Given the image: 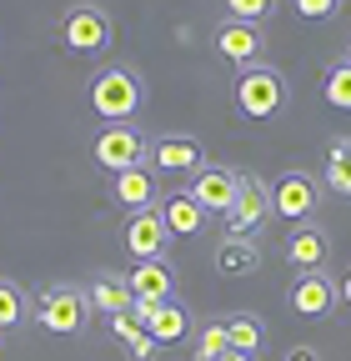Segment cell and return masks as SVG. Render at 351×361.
Instances as JSON below:
<instances>
[{
  "mask_svg": "<svg viewBox=\"0 0 351 361\" xmlns=\"http://www.w3.org/2000/svg\"><path fill=\"white\" fill-rule=\"evenodd\" d=\"M286 101H291V85L276 66L261 61V66L236 71V111L246 121H276V116H286Z\"/></svg>",
  "mask_w": 351,
  "mask_h": 361,
  "instance_id": "1",
  "label": "cell"
},
{
  "mask_svg": "<svg viewBox=\"0 0 351 361\" xmlns=\"http://www.w3.org/2000/svg\"><path fill=\"white\" fill-rule=\"evenodd\" d=\"M85 96H91V111L111 126V121H136L146 90H141V75L125 71V66H101L85 85Z\"/></svg>",
  "mask_w": 351,
  "mask_h": 361,
  "instance_id": "2",
  "label": "cell"
},
{
  "mask_svg": "<svg viewBox=\"0 0 351 361\" xmlns=\"http://www.w3.org/2000/svg\"><path fill=\"white\" fill-rule=\"evenodd\" d=\"M85 322H91V296L75 281H51L35 296V326L51 336H80Z\"/></svg>",
  "mask_w": 351,
  "mask_h": 361,
  "instance_id": "3",
  "label": "cell"
},
{
  "mask_svg": "<svg viewBox=\"0 0 351 361\" xmlns=\"http://www.w3.org/2000/svg\"><path fill=\"white\" fill-rule=\"evenodd\" d=\"M91 161L101 166V171H130V166H146L151 161V141L130 126V121H111V126H101L96 130V141H91Z\"/></svg>",
  "mask_w": 351,
  "mask_h": 361,
  "instance_id": "4",
  "label": "cell"
},
{
  "mask_svg": "<svg viewBox=\"0 0 351 361\" xmlns=\"http://www.w3.org/2000/svg\"><path fill=\"white\" fill-rule=\"evenodd\" d=\"M321 196H326V180L312 176V171H301V166L281 171V176H276V186H271V206H276V216L291 221V226L312 221V216L321 211Z\"/></svg>",
  "mask_w": 351,
  "mask_h": 361,
  "instance_id": "5",
  "label": "cell"
},
{
  "mask_svg": "<svg viewBox=\"0 0 351 361\" xmlns=\"http://www.w3.org/2000/svg\"><path fill=\"white\" fill-rule=\"evenodd\" d=\"M111 35H116L111 16H106L101 6H91V0H80V6H70V11L61 16V45H66V51H75V56H101V51H111Z\"/></svg>",
  "mask_w": 351,
  "mask_h": 361,
  "instance_id": "6",
  "label": "cell"
},
{
  "mask_svg": "<svg viewBox=\"0 0 351 361\" xmlns=\"http://www.w3.org/2000/svg\"><path fill=\"white\" fill-rule=\"evenodd\" d=\"M211 51L221 56L231 71L261 66V56H266V30H261L256 20H221L216 35H211Z\"/></svg>",
  "mask_w": 351,
  "mask_h": 361,
  "instance_id": "7",
  "label": "cell"
},
{
  "mask_svg": "<svg viewBox=\"0 0 351 361\" xmlns=\"http://www.w3.org/2000/svg\"><path fill=\"white\" fill-rule=\"evenodd\" d=\"M121 246H125V256H130V261H161V256H166V246H171V226H166L161 206L125 211Z\"/></svg>",
  "mask_w": 351,
  "mask_h": 361,
  "instance_id": "8",
  "label": "cell"
},
{
  "mask_svg": "<svg viewBox=\"0 0 351 361\" xmlns=\"http://www.w3.org/2000/svg\"><path fill=\"white\" fill-rule=\"evenodd\" d=\"M286 301H291V311H296V316H312V322H326V316L341 306V281L331 276L326 266H321V271H296V281H291Z\"/></svg>",
  "mask_w": 351,
  "mask_h": 361,
  "instance_id": "9",
  "label": "cell"
},
{
  "mask_svg": "<svg viewBox=\"0 0 351 361\" xmlns=\"http://www.w3.org/2000/svg\"><path fill=\"white\" fill-rule=\"evenodd\" d=\"M271 216H276L271 186H266V180H256L251 171H241V196H236V206L226 211V236H256Z\"/></svg>",
  "mask_w": 351,
  "mask_h": 361,
  "instance_id": "10",
  "label": "cell"
},
{
  "mask_svg": "<svg viewBox=\"0 0 351 361\" xmlns=\"http://www.w3.org/2000/svg\"><path fill=\"white\" fill-rule=\"evenodd\" d=\"M151 166H156V176H196L206 166V151H201L196 135L171 130V135H156L151 141Z\"/></svg>",
  "mask_w": 351,
  "mask_h": 361,
  "instance_id": "11",
  "label": "cell"
},
{
  "mask_svg": "<svg viewBox=\"0 0 351 361\" xmlns=\"http://www.w3.org/2000/svg\"><path fill=\"white\" fill-rule=\"evenodd\" d=\"M191 196H196V201H201L211 216H226V211L236 206V196H241V171L206 161V166L191 176Z\"/></svg>",
  "mask_w": 351,
  "mask_h": 361,
  "instance_id": "12",
  "label": "cell"
},
{
  "mask_svg": "<svg viewBox=\"0 0 351 361\" xmlns=\"http://www.w3.org/2000/svg\"><path fill=\"white\" fill-rule=\"evenodd\" d=\"M111 201L121 211H146V206H161V180H156V166H130V171H116L111 176Z\"/></svg>",
  "mask_w": 351,
  "mask_h": 361,
  "instance_id": "13",
  "label": "cell"
},
{
  "mask_svg": "<svg viewBox=\"0 0 351 361\" xmlns=\"http://www.w3.org/2000/svg\"><path fill=\"white\" fill-rule=\"evenodd\" d=\"M130 311L146 322L156 346H176V341H186V331H191V311L181 301H136Z\"/></svg>",
  "mask_w": 351,
  "mask_h": 361,
  "instance_id": "14",
  "label": "cell"
},
{
  "mask_svg": "<svg viewBox=\"0 0 351 361\" xmlns=\"http://www.w3.org/2000/svg\"><path fill=\"white\" fill-rule=\"evenodd\" d=\"M281 256H286L296 271H321V266L331 261V236L321 231L316 221H301V226H291V231H286Z\"/></svg>",
  "mask_w": 351,
  "mask_h": 361,
  "instance_id": "15",
  "label": "cell"
},
{
  "mask_svg": "<svg viewBox=\"0 0 351 361\" xmlns=\"http://www.w3.org/2000/svg\"><path fill=\"white\" fill-rule=\"evenodd\" d=\"M125 281L136 291V301H176V271H171L166 256L161 261H136L125 271Z\"/></svg>",
  "mask_w": 351,
  "mask_h": 361,
  "instance_id": "16",
  "label": "cell"
},
{
  "mask_svg": "<svg viewBox=\"0 0 351 361\" xmlns=\"http://www.w3.org/2000/svg\"><path fill=\"white\" fill-rule=\"evenodd\" d=\"M211 261H216L221 276H256L261 271V241L256 236H221Z\"/></svg>",
  "mask_w": 351,
  "mask_h": 361,
  "instance_id": "17",
  "label": "cell"
},
{
  "mask_svg": "<svg viewBox=\"0 0 351 361\" xmlns=\"http://www.w3.org/2000/svg\"><path fill=\"white\" fill-rule=\"evenodd\" d=\"M85 296H91V311H101V316H121V311L136 306V291H130L125 271H96Z\"/></svg>",
  "mask_w": 351,
  "mask_h": 361,
  "instance_id": "18",
  "label": "cell"
},
{
  "mask_svg": "<svg viewBox=\"0 0 351 361\" xmlns=\"http://www.w3.org/2000/svg\"><path fill=\"white\" fill-rule=\"evenodd\" d=\"M161 216H166V226H171V236H201L206 221H211V211H206L191 191H171V196H161Z\"/></svg>",
  "mask_w": 351,
  "mask_h": 361,
  "instance_id": "19",
  "label": "cell"
},
{
  "mask_svg": "<svg viewBox=\"0 0 351 361\" xmlns=\"http://www.w3.org/2000/svg\"><path fill=\"white\" fill-rule=\"evenodd\" d=\"M111 336L125 346V356L130 361H156V336L146 331V322H141V316L136 311H121V316H111Z\"/></svg>",
  "mask_w": 351,
  "mask_h": 361,
  "instance_id": "20",
  "label": "cell"
},
{
  "mask_svg": "<svg viewBox=\"0 0 351 361\" xmlns=\"http://www.w3.org/2000/svg\"><path fill=\"white\" fill-rule=\"evenodd\" d=\"M321 180H326V191H336V196H351V135H331V141H326Z\"/></svg>",
  "mask_w": 351,
  "mask_h": 361,
  "instance_id": "21",
  "label": "cell"
},
{
  "mask_svg": "<svg viewBox=\"0 0 351 361\" xmlns=\"http://www.w3.org/2000/svg\"><path fill=\"white\" fill-rule=\"evenodd\" d=\"M226 336H231V351H261V341H266V326H261V316L256 311H236L226 316Z\"/></svg>",
  "mask_w": 351,
  "mask_h": 361,
  "instance_id": "22",
  "label": "cell"
},
{
  "mask_svg": "<svg viewBox=\"0 0 351 361\" xmlns=\"http://www.w3.org/2000/svg\"><path fill=\"white\" fill-rule=\"evenodd\" d=\"M35 316V301L16 286V281H0V331H16Z\"/></svg>",
  "mask_w": 351,
  "mask_h": 361,
  "instance_id": "23",
  "label": "cell"
},
{
  "mask_svg": "<svg viewBox=\"0 0 351 361\" xmlns=\"http://www.w3.org/2000/svg\"><path fill=\"white\" fill-rule=\"evenodd\" d=\"M231 351V336H226V322H201L196 326V341H191V361H216Z\"/></svg>",
  "mask_w": 351,
  "mask_h": 361,
  "instance_id": "24",
  "label": "cell"
},
{
  "mask_svg": "<svg viewBox=\"0 0 351 361\" xmlns=\"http://www.w3.org/2000/svg\"><path fill=\"white\" fill-rule=\"evenodd\" d=\"M321 101L331 111H351V61H336L326 75H321Z\"/></svg>",
  "mask_w": 351,
  "mask_h": 361,
  "instance_id": "25",
  "label": "cell"
},
{
  "mask_svg": "<svg viewBox=\"0 0 351 361\" xmlns=\"http://www.w3.org/2000/svg\"><path fill=\"white\" fill-rule=\"evenodd\" d=\"M276 6H281V0H226V16H231V20H256V25H261Z\"/></svg>",
  "mask_w": 351,
  "mask_h": 361,
  "instance_id": "26",
  "label": "cell"
},
{
  "mask_svg": "<svg viewBox=\"0 0 351 361\" xmlns=\"http://www.w3.org/2000/svg\"><path fill=\"white\" fill-rule=\"evenodd\" d=\"M341 6H346V0H291V11H296L301 20H331Z\"/></svg>",
  "mask_w": 351,
  "mask_h": 361,
  "instance_id": "27",
  "label": "cell"
},
{
  "mask_svg": "<svg viewBox=\"0 0 351 361\" xmlns=\"http://www.w3.org/2000/svg\"><path fill=\"white\" fill-rule=\"evenodd\" d=\"M286 361H321V351H312V346H291Z\"/></svg>",
  "mask_w": 351,
  "mask_h": 361,
  "instance_id": "28",
  "label": "cell"
},
{
  "mask_svg": "<svg viewBox=\"0 0 351 361\" xmlns=\"http://www.w3.org/2000/svg\"><path fill=\"white\" fill-rule=\"evenodd\" d=\"M216 361H256L251 351H226V356H216Z\"/></svg>",
  "mask_w": 351,
  "mask_h": 361,
  "instance_id": "29",
  "label": "cell"
},
{
  "mask_svg": "<svg viewBox=\"0 0 351 361\" xmlns=\"http://www.w3.org/2000/svg\"><path fill=\"white\" fill-rule=\"evenodd\" d=\"M341 306H351V271L341 276Z\"/></svg>",
  "mask_w": 351,
  "mask_h": 361,
  "instance_id": "30",
  "label": "cell"
},
{
  "mask_svg": "<svg viewBox=\"0 0 351 361\" xmlns=\"http://www.w3.org/2000/svg\"><path fill=\"white\" fill-rule=\"evenodd\" d=\"M346 61H351V45H346Z\"/></svg>",
  "mask_w": 351,
  "mask_h": 361,
  "instance_id": "31",
  "label": "cell"
}]
</instances>
